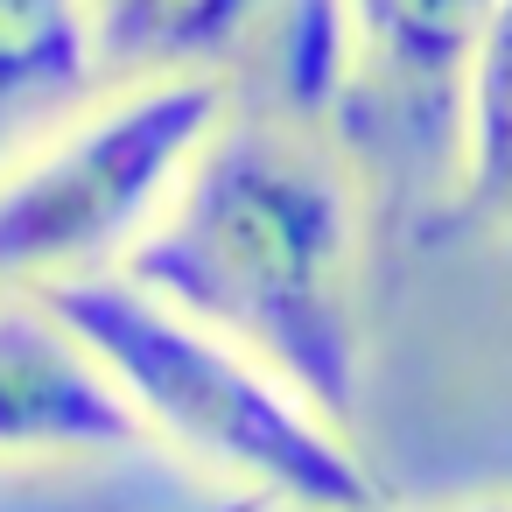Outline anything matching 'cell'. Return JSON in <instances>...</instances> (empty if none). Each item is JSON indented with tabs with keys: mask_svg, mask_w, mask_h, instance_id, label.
<instances>
[{
	"mask_svg": "<svg viewBox=\"0 0 512 512\" xmlns=\"http://www.w3.org/2000/svg\"><path fill=\"white\" fill-rule=\"evenodd\" d=\"M120 274L351 428L365 400V211L330 127L232 106Z\"/></svg>",
	"mask_w": 512,
	"mask_h": 512,
	"instance_id": "obj_1",
	"label": "cell"
},
{
	"mask_svg": "<svg viewBox=\"0 0 512 512\" xmlns=\"http://www.w3.org/2000/svg\"><path fill=\"white\" fill-rule=\"evenodd\" d=\"M134 407L148 449L190 463L260 512H372L386 505L365 449L295 379L183 316L127 274L64 281L43 295Z\"/></svg>",
	"mask_w": 512,
	"mask_h": 512,
	"instance_id": "obj_2",
	"label": "cell"
},
{
	"mask_svg": "<svg viewBox=\"0 0 512 512\" xmlns=\"http://www.w3.org/2000/svg\"><path fill=\"white\" fill-rule=\"evenodd\" d=\"M225 113L232 92L218 71H155L50 120L0 162V295L120 274Z\"/></svg>",
	"mask_w": 512,
	"mask_h": 512,
	"instance_id": "obj_3",
	"label": "cell"
},
{
	"mask_svg": "<svg viewBox=\"0 0 512 512\" xmlns=\"http://www.w3.org/2000/svg\"><path fill=\"white\" fill-rule=\"evenodd\" d=\"M491 0H344L351 78L337 99L344 148H372L379 162L428 169L456 190L463 162V85Z\"/></svg>",
	"mask_w": 512,
	"mask_h": 512,
	"instance_id": "obj_4",
	"label": "cell"
},
{
	"mask_svg": "<svg viewBox=\"0 0 512 512\" xmlns=\"http://www.w3.org/2000/svg\"><path fill=\"white\" fill-rule=\"evenodd\" d=\"M148 435L85 337L43 295H0V470L120 463Z\"/></svg>",
	"mask_w": 512,
	"mask_h": 512,
	"instance_id": "obj_5",
	"label": "cell"
},
{
	"mask_svg": "<svg viewBox=\"0 0 512 512\" xmlns=\"http://www.w3.org/2000/svg\"><path fill=\"white\" fill-rule=\"evenodd\" d=\"M92 71H106L92 0H0V141L78 99Z\"/></svg>",
	"mask_w": 512,
	"mask_h": 512,
	"instance_id": "obj_6",
	"label": "cell"
},
{
	"mask_svg": "<svg viewBox=\"0 0 512 512\" xmlns=\"http://www.w3.org/2000/svg\"><path fill=\"white\" fill-rule=\"evenodd\" d=\"M274 0H92L99 15V64L155 78V71H211L239 50Z\"/></svg>",
	"mask_w": 512,
	"mask_h": 512,
	"instance_id": "obj_7",
	"label": "cell"
},
{
	"mask_svg": "<svg viewBox=\"0 0 512 512\" xmlns=\"http://www.w3.org/2000/svg\"><path fill=\"white\" fill-rule=\"evenodd\" d=\"M463 225H512V0H491V22L463 85V162L449 190Z\"/></svg>",
	"mask_w": 512,
	"mask_h": 512,
	"instance_id": "obj_8",
	"label": "cell"
},
{
	"mask_svg": "<svg viewBox=\"0 0 512 512\" xmlns=\"http://www.w3.org/2000/svg\"><path fill=\"white\" fill-rule=\"evenodd\" d=\"M435 512H512V484H484V491H456Z\"/></svg>",
	"mask_w": 512,
	"mask_h": 512,
	"instance_id": "obj_9",
	"label": "cell"
},
{
	"mask_svg": "<svg viewBox=\"0 0 512 512\" xmlns=\"http://www.w3.org/2000/svg\"><path fill=\"white\" fill-rule=\"evenodd\" d=\"M225 512H260V505H246V498H232V505H225Z\"/></svg>",
	"mask_w": 512,
	"mask_h": 512,
	"instance_id": "obj_10",
	"label": "cell"
},
{
	"mask_svg": "<svg viewBox=\"0 0 512 512\" xmlns=\"http://www.w3.org/2000/svg\"><path fill=\"white\" fill-rule=\"evenodd\" d=\"M372 512H393V505H372Z\"/></svg>",
	"mask_w": 512,
	"mask_h": 512,
	"instance_id": "obj_11",
	"label": "cell"
}]
</instances>
